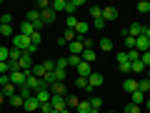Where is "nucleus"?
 I'll return each instance as SVG.
<instances>
[{
    "label": "nucleus",
    "instance_id": "18",
    "mask_svg": "<svg viewBox=\"0 0 150 113\" xmlns=\"http://www.w3.org/2000/svg\"><path fill=\"white\" fill-rule=\"evenodd\" d=\"M88 30H90V25H88V23H83V20H78V25H75V33H78V38H85V35H88Z\"/></svg>",
    "mask_w": 150,
    "mask_h": 113
},
{
    "label": "nucleus",
    "instance_id": "55",
    "mask_svg": "<svg viewBox=\"0 0 150 113\" xmlns=\"http://www.w3.org/2000/svg\"><path fill=\"white\" fill-rule=\"evenodd\" d=\"M0 88H3V86H0Z\"/></svg>",
    "mask_w": 150,
    "mask_h": 113
},
{
    "label": "nucleus",
    "instance_id": "35",
    "mask_svg": "<svg viewBox=\"0 0 150 113\" xmlns=\"http://www.w3.org/2000/svg\"><path fill=\"white\" fill-rule=\"evenodd\" d=\"M90 108H95V111H100V108H103V98H90Z\"/></svg>",
    "mask_w": 150,
    "mask_h": 113
},
{
    "label": "nucleus",
    "instance_id": "29",
    "mask_svg": "<svg viewBox=\"0 0 150 113\" xmlns=\"http://www.w3.org/2000/svg\"><path fill=\"white\" fill-rule=\"evenodd\" d=\"M80 63H83L80 55H70V58H68V68H78Z\"/></svg>",
    "mask_w": 150,
    "mask_h": 113
},
{
    "label": "nucleus",
    "instance_id": "49",
    "mask_svg": "<svg viewBox=\"0 0 150 113\" xmlns=\"http://www.w3.org/2000/svg\"><path fill=\"white\" fill-rule=\"evenodd\" d=\"M145 106H148V108H150V98H145Z\"/></svg>",
    "mask_w": 150,
    "mask_h": 113
},
{
    "label": "nucleus",
    "instance_id": "54",
    "mask_svg": "<svg viewBox=\"0 0 150 113\" xmlns=\"http://www.w3.org/2000/svg\"><path fill=\"white\" fill-rule=\"evenodd\" d=\"M0 113H3V111H0Z\"/></svg>",
    "mask_w": 150,
    "mask_h": 113
},
{
    "label": "nucleus",
    "instance_id": "46",
    "mask_svg": "<svg viewBox=\"0 0 150 113\" xmlns=\"http://www.w3.org/2000/svg\"><path fill=\"white\" fill-rule=\"evenodd\" d=\"M103 28H105V20H103V18H98V20H95V30H103Z\"/></svg>",
    "mask_w": 150,
    "mask_h": 113
},
{
    "label": "nucleus",
    "instance_id": "44",
    "mask_svg": "<svg viewBox=\"0 0 150 113\" xmlns=\"http://www.w3.org/2000/svg\"><path fill=\"white\" fill-rule=\"evenodd\" d=\"M75 86H78V88H88V78H80V75H78V81H75Z\"/></svg>",
    "mask_w": 150,
    "mask_h": 113
},
{
    "label": "nucleus",
    "instance_id": "9",
    "mask_svg": "<svg viewBox=\"0 0 150 113\" xmlns=\"http://www.w3.org/2000/svg\"><path fill=\"white\" fill-rule=\"evenodd\" d=\"M18 33H20V35H28V38H30L33 33H38V30H35V25H33V23L23 20V23H20V28H18Z\"/></svg>",
    "mask_w": 150,
    "mask_h": 113
},
{
    "label": "nucleus",
    "instance_id": "45",
    "mask_svg": "<svg viewBox=\"0 0 150 113\" xmlns=\"http://www.w3.org/2000/svg\"><path fill=\"white\" fill-rule=\"evenodd\" d=\"M55 68H63V70H68V58H60L58 63H55Z\"/></svg>",
    "mask_w": 150,
    "mask_h": 113
},
{
    "label": "nucleus",
    "instance_id": "32",
    "mask_svg": "<svg viewBox=\"0 0 150 113\" xmlns=\"http://www.w3.org/2000/svg\"><path fill=\"white\" fill-rule=\"evenodd\" d=\"M33 75H35V78H45V68H43V63H40V65H33Z\"/></svg>",
    "mask_w": 150,
    "mask_h": 113
},
{
    "label": "nucleus",
    "instance_id": "15",
    "mask_svg": "<svg viewBox=\"0 0 150 113\" xmlns=\"http://www.w3.org/2000/svg\"><path fill=\"white\" fill-rule=\"evenodd\" d=\"M40 20H43V25H50V23H55V13L50 10H40Z\"/></svg>",
    "mask_w": 150,
    "mask_h": 113
},
{
    "label": "nucleus",
    "instance_id": "28",
    "mask_svg": "<svg viewBox=\"0 0 150 113\" xmlns=\"http://www.w3.org/2000/svg\"><path fill=\"white\" fill-rule=\"evenodd\" d=\"M98 45H100V50H105V53H110V50H112V40H110V38H103Z\"/></svg>",
    "mask_w": 150,
    "mask_h": 113
},
{
    "label": "nucleus",
    "instance_id": "31",
    "mask_svg": "<svg viewBox=\"0 0 150 113\" xmlns=\"http://www.w3.org/2000/svg\"><path fill=\"white\" fill-rule=\"evenodd\" d=\"M90 18H93V20L103 18V8H100V5H93V8H90Z\"/></svg>",
    "mask_w": 150,
    "mask_h": 113
},
{
    "label": "nucleus",
    "instance_id": "12",
    "mask_svg": "<svg viewBox=\"0 0 150 113\" xmlns=\"http://www.w3.org/2000/svg\"><path fill=\"white\" fill-rule=\"evenodd\" d=\"M35 98L40 101V106H45V103H50V98H53V93H50L48 88H43V91H38V93H35Z\"/></svg>",
    "mask_w": 150,
    "mask_h": 113
},
{
    "label": "nucleus",
    "instance_id": "19",
    "mask_svg": "<svg viewBox=\"0 0 150 113\" xmlns=\"http://www.w3.org/2000/svg\"><path fill=\"white\" fill-rule=\"evenodd\" d=\"M0 93H3V96H5V98H13V96H15V93H18V88L13 86V83H8V86H3V88H0Z\"/></svg>",
    "mask_w": 150,
    "mask_h": 113
},
{
    "label": "nucleus",
    "instance_id": "6",
    "mask_svg": "<svg viewBox=\"0 0 150 113\" xmlns=\"http://www.w3.org/2000/svg\"><path fill=\"white\" fill-rule=\"evenodd\" d=\"M68 50H70V55H83V50H85V45H83V40H80V38H75L73 43L68 45Z\"/></svg>",
    "mask_w": 150,
    "mask_h": 113
},
{
    "label": "nucleus",
    "instance_id": "52",
    "mask_svg": "<svg viewBox=\"0 0 150 113\" xmlns=\"http://www.w3.org/2000/svg\"><path fill=\"white\" fill-rule=\"evenodd\" d=\"M0 25H3V15H0Z\"/></svg>",
    "mask_w": 150,
    "mask_h": 113
},
{
    "label": "nucleus",
    "instance_id": "41",
    "mask_svg": "<svg viewBox=\"0 0 150 113\" xmlns=\"http://www.w3.org/2000/svg\"><path fill=\"white\" fill-rule=\"evenodd\" d=\"M140 60H143L145 68H150V50H148V53H140Z\"/></svg>",
    "mask_w": 150,
    "mask_h": 113
},
{
    "label": "nucleus",
    "instance_id": "26",
    "mask_svg": "<svg viewBox=\"0 0 150 113\" xmlns=\"http://www.w3.org/2000/svg\"><path fill=\"white\" fill-rule=\"evenodd\" d=\"M138 91H140V93H145V96L150 93V81H148V78H143V81H138Z\"/></svg>",
    "mask_w": 150,
    "mask_h": 113
},
{
    "label": "nucleus",
    "instance_id": "53",
    "mask_svg": "<svg viewBox=\"0 0 150 113\" xmlns=\"http://www.w3.org/2000/svg\"><path fill=\"white\" fill-rule=\"evenodd\" d=\"M108 113H115V111H108Z\"/></svg>",
    "mask_w": 150,
    "mask_h": 113
},
{
    "label": "nucleus",
    "instance_id": "1",
    "mask_svg": "<svg viewBox=\"0 0 150 113\" xmlns=\"http://www.w3.org/2000/svg\"><path fill=\"white\" fill-rule=\"evenodd\" d=\"M13 48H18V50H23V53H25V50L30 48V38H28V35H20V33H15V35H13Z\"/></svg>",
    "mask_w": 150,
    "mask_h": 113
},
{
    "label": "nucleus",
    "instance_id": "36",
    "mask_svg": "<svg viewBox=\"0 0 150 113\" xmlns=\"http://www.w3.org/2000/svg\"><path fill=\"white\" fill-rule=\"evenodd\" d=\"M140 111H143V108L135 106V103H128V106H125V113H140Z\"/></svg>",
    "mask_w": 150,
    "mask_h": 113
},
{
    "label": "nucleus",
    "instance_id": "10",
    "mask_svg": "<svg viewBox=\"0 0 150 113\" xmlns=\"http://www.w3.org/2000/svg\"><path fill=\"white\" fill-rule=\"evenodd\" d=\"M83 5H85V0H68L65 13H68V15H75V10H78V8H83Z\"/></svg>",
    "mask_w": 150,
    "mask_h": 113
},
{
    "label": "nucleus",
    "instance_id": "11",
    "mask_svg": "<svg viewBox=\"0 0 150 113\" xmlns=\"http://www.w3.org/2000/svg\"><path fill=\"white\" fill-rule=\"evenodd\" d=\"M103 20H118V10H115V8L112 5H108V8H103Z\"/></svg>",
    "mask_w": 150,
    "mask_h": 113
},
{
    "label": "nucleus",
    "instance_id": "27",
    "mask_svg": "<svg viewBox=\"0 0 150 113\" xmlns=\"http://www.w3.org/2000/svg\"><path fill=\"white\" fill-rule=\"evenodd\" d=\"M143 70H148L143 65V60H135V63H130V73H143Z\"/></svg>",
    "mask_w": 150,
    "mask_h": 113
},
{
    "label": "nucleus",
    "instance_id": "47",
    "mask_svg": "<svg viewBox=\"0 0 150 113\" xmlns=\"http://www.w3.org/2000/svg\"><path fill=\"white\" fill-rule=\"evenodd\" d=\"M143 35H145V38L150 40V28H145V33H143Z\"/></svg>",
    "mask_w": 150,
    "mask_h": 113
},
{
    "label": "nucleus",
    "instance_id": "25",
    "mask_svg": "<svg viewBox=\"0 0 150 113\" xmlns=\"http://www.w3.org/2000/svg\"><path fill=\"white\" fill-rule=\"evenodd\" d=\"M75 35H78L75 30H70V28H65V30H63V35H60V38H63L65 43H73V40H75Z\"/></svg>",
    "mask_w": 150,
    "mask_h": 113
},
{
    "label": "nucleus",
    "instance_id": "21",
    "mask_svg": "<svg viewBox=\"0 0 150 113\" xmlns=\"http://www.w3.org/2000/svg\"><path fill=\"white\" fill-rule=\"evenodd\" d=\"M8 101H10V106H13V108H23V106H25V98H23L20 93H15V96L8 98Z\"/></svg>",
    "mask_w": 150,
    "mask_h": 113
},
{
    "label": "nucleus",
    "instance_id": "24",
    "mask_svg": "<svg viewBox=\"0 0 150 113\" xmlns=\"http://www.w3.org/2000/svg\"><path fill=\"white\" fill-rule=\"evenodd\" d=\"M0 33H3V35H8V38H13V35H15V28H13V23H10V25H8V23H3V25H0Z\"/></svg>",
    "mask_w": 150,
    "mask_h": 113
},
{
    "label": "nucleus",
    "instance_id": "16",
    "mask_svg": "<svg viewBox=\"0 0 150 113\" xmlns=\"http://www.w3.org/2000/svg\"><path fill=\"white\" fill-rule=\"evenodd\" d=\"M143 33H145V28L140 25V23H133V25L128 28V35H130V38H140Z\"/></svg>",
    "mask_w": 150,
    "mask_h": 113
},
{
    "label": "nucleus",
    "instance_id": "42",
    "mask_svg": "<svg viewBox=\"0 0 150 113\" xmlns=\"http://www.w3.org/2000/svg\"><path fill=\"white\" fill-rule=\"evenodd\" d=\"M30 43L35 45V48H40V33H33V35H30Z\"/></svg>",
    "mask_w": 150,
    "mask_h": 113
},
{
    "label": "nucleus",
    "instance_id": "2",
    "mask_svg": "<svg viewBox=\"0 0 150 113\" xmlns=\"http://www.w3.org/2000/svg\"><path fill=\"white\" fill-rule=\"evenodd\" d=\"M103 83H105V78H103V73H98V70H93V73L88 75V88H100Z\"/></svg>",
    "mask_w": 150,
    "mask_h": 113
},
{
    "label": "nucleus",
    "instance_id": "34",
    "mask_svg": "<svg viewBox=\"0 0 150 113\" xmlns=\"http://www.w3.org/2000/svg\"><path fill=\"white\" fill-rule=\"evenodd\" d=\"M65 103H68V108H78V103H80V101H78L75 96H65Z\"/></svg>",
    "mask_w": 150,
    "mask_h": 113
},
{
    "label": "nucleus",
    "instance_id": "20",
    "mask_svg": "<svg viewBox=\"0 0 150 113\" xmlns=\"http://www.w3.org/2000/svg\"><path fill=\"white\" fill-rule=\"evenodd\" d=\"M130 103H135V106H143V103H145V93H140V91L130 93Z\"/></svg>",
    "mask_w": 150,
    "mask_h": 113
},
{
    "label": "nucleus",
    "instance_id": "8",
    "mask_svg": "<svg viewBox=\"0 0 150 113\" xmlns=\"http://www.w3.org/2000/svg\"><path fill=\"white\" fill-rule=\"evenodd\" d=\"M50 106H53V111H63V108H68L65 96H53V98H50Z\"/></svg>",
    "mask_w": 150,
    "mask_h": 113
},
{
    "label": "nucleus",
    "instance_id": "30",
    "mask_svg": "<svg viewBox=\"0 0 150 113\" xmlns=\"http://www.w3.org/2000/svg\"><path fill=\"white\" fill-rule=\"evenodd\" d=\"M75 111H78V113H90V101H80Z\"/></svg>",
    "mask_w": 150,
    "mask_h": 113
},
{
    "label": "nucleus",
    "instance_id": "43",
    "mask_svg": "<svg viewBox=\"0 0 150 113\" xmlns=\"http://www.w3.org/2000/svg\"><path fill=\"white\" fill-rule=\"evenodd\" d=\"M8 55H10V48H0V63L8 60Z\"/></svg>",
    "mask_w": 150,
    "mask_h": 113
},
{
    "label": "nucleus",
    "instance_id": "17",
    "mask_svg": "<svg viewBox=\"0 0 150 113\" xmlns=\"http://www.w3.org/2000/svg\"><path fill=\"white\" fill-rule=\"evenodd\" d=\"M90 73H93V65L83 60V63L78 65V75H80V78H88V75H90Z\"/></svg>",
    "mask_w": 150,
    "mask_h": 113
},
{
    "label": "nucleus",
    "instance_id": "51",
    "mask_svg": "<svg viewBox=\"0 0 150 113\" xmlns=\"http://www.w3.org/2000/svg\"><path fill=\"white\" fill-rule=\"evenodd\" d=\"M148 81H150V68H148Z\"/></svg>",
    "mask_w": 150,
    "mask_h": 113
},
{
    "label": "nucleus",
    "instance_id": "22",
    "mask_svg": "<svg viewBox=\"0 0 150 113\" xmlns=\"http://www.w3.org/2000/svg\"><path fill=\"white\" fill-rule=\"evenodd\" d=\"M83 60H85V63H90L93 65V60H95V48H85L83 50V55H80Z\"/></svg>",
    "mask_w": 150,
    "mask_h": 113
},
{
    "label": "nucleus",
    "instance_id": "14",
    "mask_svg": "<svg viewBox=\"0 0 150 113\" xmlns=\"http://www.w3.org/2000/svg\"><path fill=\"white\" fill-rule=\"evenodd\" d=\"M123 91L125 93H135L138 91V81H135V78H125L123 81Z\"/></svg>",
    "mask_w": 150,
    "mask_h": 113
},
{
    "label": "nucleus",
    "instance_id": "23",
    "mask_svg": "<svg viewBox=\"0 0 150 113\" xmlns=\"http://www.w3.org/2000/svg\"><path fill=\"white\" fill-rule=\"evenodd\" d=\"M65 8H68V0H53V3H50V10H53V13L65 10Z\"/></svg>",
    "mask_w": 150,
    "mask_h": 113
},
{
    "label": "nucleus",
    "instance_id": "39",
    "mask_svg": "<svg viewBox=\"0 0 150 113\" xmlns=\"http://www.w3.org/2000/svg\"><path fill=\"white\" fill-rule=\"evenodd\" d=\"M65 25H68L70 30H75V25H78V20H75V15H68V20H65Z\"/></svg>",
    "mask_w": 150,
    "mask_h": 113
},
{
    "label": "nucleus",
    "instance_id": "50",
    "mask_svg": "<svg viewBox=\"0 0 150 113\" xmlns=\"http://www.w3.org/2000/svg\"><path fill=\"white\" fill-rule=\"evenodd\" d=\"M90 113H100V111H95V108H90Z\"/></svg>",
    "mask_w": 150,
    "mask_h": 113
},
{
    "label": "nucleus",
    "instance_id": "4",
    "mask_svg": "<svg viewBox=\"0 0 150 113\" xmlns=\"http://www.w3.org/2000/svg\"><path fill=\"white\" fill-rule=\"evenodd\" d=\"M118 70H120V73H130V60H128V50L118 53Z\"/></svg>",
    "mask_w": 150,
    "mask_h": 113
},
{
    "label": "nucleus",
    "instance_id": "33",
    "mask_svg": "<svg viewBox=\"0 0 150 113\" xmlns=\"http://www.w3.org/2000/svg\"><path fill=\"white\" fill-rule=\"evenodd\" d=\"M135 8H138L140 13H150V0H140V3H138Z\"/></svg>",
    "mask_w": 150,
    "mask_h": 113
},
{
    "label": "nucleus",
    "instance_id": "13",
    "mask_svg": "<svg viewBox=\"0 0 150 113\" xmlns=\"http://www.w3.org/2000/svg\"><path fill=\"white\" fill-rule=\"evenodd\" d=\"M48 91L53 93V96H65L68 88H65V83H53V86H48Z\"/></svg>",
    "mask_w": 150,
    "mask_h": 113
},
{
    "label": "nucleus",
    "instance_id": "7",
    "mask_svg": "<svg viewBox=\"0 0 150 113\" xmlns=\"http://www.w3.org/2000/svg\"><path fill=\"white\" fill-rule=\"evenodd\" d=\"M23 108H25V111H30V113H40V101H38L35 96H30V98L25 101V106H23Z\"/></svg>",
    "mask_w": 150,
    "mask_h": 113
},
{
    "label": "nucleus",
    "instance_id": "38",
    "mask_svg": "<svg viewBox=\"0 0 150 113\" xmlns=\"http://www.w3.org/2000/svg\"><path fill=\"white\" fill-rule=\"evenodd\" d=\"M43 68H45V73H53V70H55V60H45Z\"/></svg>",
    "mask_w": 150,
    "mask_h": 113
},
{
    "label": "nucleus",
    "instance_id": "3",
    "mask_svg": "<svg viewBox=\"0 0 150 113\" xmlns=\"http://www.w3.org/2000/svg\"><path fill=\"white\" fill-rule=\"evenodd\" d=\"M25 20H28V23H33V25H35V30L40 33V28H43V20H40V13H38V10H28V13H25Z\"/></svg>",
    "mask_w": 150,
    "mask_h": 113
},
{
    "label": "nucleus",
    "instance_id": "37",
    "mask_svg": "<svg viewBox=\"0 0 150 113\" xmlns=\"http://www.w3.org/2000/svg\"><path fill=\"white\" fill-rule=\"evenodd\" d=\"M125 48H128V50H135V38L125 35Z\"/></svg>",
    "mask_w": 150,
    "mask_h": 113
},
{
    "label": "nucleus",
    "instance_id": "48",
    "mask_svg": "<svg viewBox=\"0 0 150 113\" xmlns=\"http://www.w3.org/2000/svg\"><path fill=\"white\" fill-rule=\"evenodd\" d=\"M5 101H8V98H5V96H3V93H0V106H3V103H5Z\"/></svg>",
    "mask_w": 150,
    "mask_h": 113
},
{
    "label": "nucleus",
    "instance_id": "5",
    "mask_svg": "<svg viewBox=\"0 0 150 113\" xmlns=\"http://www.w3.org/2000/svg\"><path fill=\"white\" fill-rule=\"evenodd\" d=\"M135 50H138V53H148V50H150V40L145 35L135 38Z\"/></svg>",
    "mask_w": 150,
    "mask_h": 113
},
{
    "label": "nucleus",
    "instance_id": "40",
    "mask_svg": "<svg viewBox=\"0 0 150 113\" xmlns=\"http://www.w3.org/2000/svg\"><path fill=\"white\" fill-rule=\"evenodd\" d=\"M128 60H130V63L140 60V53H138V50H128Z\"/></svg>",
    "mask_w": 150,
    "mask_h": 113
}]
</instances>
